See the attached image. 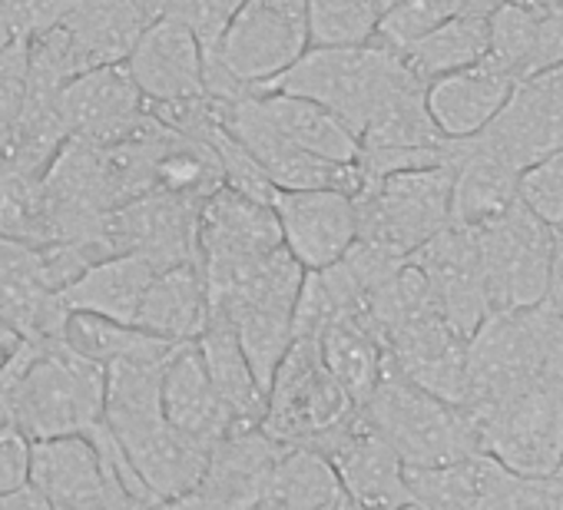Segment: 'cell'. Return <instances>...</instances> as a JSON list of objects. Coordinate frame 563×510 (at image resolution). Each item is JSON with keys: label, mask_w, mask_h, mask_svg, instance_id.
<instances>
[{"label": "cell", "mask_w": 563, "mask_h": 510, "mask_svg": "<svg viewBox=\"0 0 563 510\" xmlns=\"http://www.w3.org/2000/svg\"><path fill=\"white\" fill-rule=\"evenodd\" d=\"M481 451L517 474L563 470V378L547 375L474 414Z\"/></svg>", "instance_id": "8"}, {"label": "cell", "mask_w": 563, "mask_h": 510, "mask_svg": "<svg viewBox=\"0 0 563 510\" xmlns=\"http://www.w3.org/2000/svg\"><path fill=\"white\" fill-rule=\"evenodd\" d=\"M398 510H418L415 503H405V507H398Z\"/></svg>", "instance_id": "51"}, {"label": "cell", "mask_w": 563, "mask_h": 510, "mask_svg": "<svg viewBox=\"0 0 563 510\" xmlns=\"http://www.w3.org/2000/svg\"><path fill=\"white\" fill-rule=\"evenodd\" d=\"M126 70L150 107H183L209 100L202 77V47L176 21H153L136 41Z\"/></svg>", "instance_id": "18"}, {"label": "cell", "mask_w": 563, "mask_h": 510, "mask_svg": "<svg viewBox=\"0 0 563 510\" xmlns=\"http://www.w3.org/2000/svg\"><path fill=\"white\" fill-rule=\"evenodd\" d=\"M212 107L219 126L258 163L272 189H342L352 196L362 189L355 163H329L289 143L265 120L255 93H245L239 100H212Z\"/></svg>", "instance_id": "10"}, {"label": "cell", "mask_w": 563, "mask_h": 510, "mask_svg": "<svg viewBox=\"0 0 563 510\" xmlns=\"http://www.w3.org/2000/svg\"><path fill=\"white\" fill-rule=\"evenodd\" d=\"M309 47H358L375 41L378 11L368 0H306Z\"/></svg>", "instance_id": "37"}, {"label": "cell", "mask_w": 563, "mask_h": 510, "mask_svg": "<svg viewBox=\"0 0 563 510\" xmlns=\"http://www.w3.org/2000/svg\"><path fill=\"white\" fill-rule=\"evenodd\" d=\"M0 510H51V503L34 484H24L11 494H0Z\"/></svg>", "instance_id": "45"}, {"label": "cell", "mask_w": 563, "mask_h": 510, "mask_svg": "<svg viewBox=\"0 0 563 510\" xmlns=\"http://www.w3.org/2000/svg\"><path fill=\"white\" fill-rule=\"evenodd\" d=\"M282 248L306 273H322L358 239L355 196L342 189H272Z\"/></svg>", "instance_id": "13"}, {"label": "cell", "mask_w": 563, "mask_h": 510, "mask_svg": "<svg viewBox=\"0 0 563 510\" xmlns=\"http://www.w3.org/2000/svg\"><path fill=\"white\" fill-rule=\"evenodd\" d=\"M358 239L398 259L411 255L451 222V169L428 166L391 173L355 192Z\"/></svg>", "instance_id": "6"}, {"label": "cell", "mask_w": 563, "mask_h": 510, "mask_svg": "<svg viewBox=\"0 0 563 510\" xmlns=\"http://www.w3.org/2000/svg\"><path fill=\"white\" fill-rule=\"evenodd\" d=\"M209 315L206 279L199 266H173L156 273L136 315V329L169 345L192 342Z\"/></svg>", "instance_id": "26"}, {"label": "cell", "mask_w": 563, "mask_h": 510, "mask_svg": "<svg viewBox=\"0 0 563 510\" xmlns=\"http://www.w3.org/2000/svg\"><path fill=\"white\" fill-rule=\"evenodd\" d=\"M352 411L355 404L325 368L319 342L296 339L265 388L262 431L282 447H312Z\"/></svg>", "instance_id": "7"}, {"label": "cell", "mask_w": 563, "mask_h": 510, "mask_svg": "<svg viewBox=\"0 0 563 510\" xmlns=\"http://www.w3.org/2000/svg\"><path fill=\"white\" fill-rule=\"evenodd\" d=\"M196 209L199 202L173 192H143L107 212L100 242L110 255H140L159 273L173 266H199Z\"/></svg>", "instance_id": "11"}, {"label": "cell", "mask_w": 563, "mask_h": 510, "mask_svg": "<svg viewBox=\"0 0 563 510\" xmlns=\"http://www.w3.org/2000/svg\"><path fill=\"white\" fill-rule=\"evenodd\" d=\"M0 239H14L27 245L51 242L41 176L0 173Z\"/></svg>", "instance_id": "36"}, {"label": "cell", "mask_w": 563, "mask_h": 510, "mask_svg": "<svg viewBox=\"0 0 563 510\" xmlns=\"http://www.w3.org/2000/svg\"><path fill=\"white\" fill-rule=\"evenodd\" d=\"M278 245L282 235L268 202L219 186L196 209V252L202 276L235 269Z\"/></svg>", "instance_id": "16"}, {"label": "cell", "mask_w": 563, "mask_h": 510, "mask_svg": "<svg viewBox=\"0 0 563 510\" xmlns=\"http://www.w3.org/2000/svg\"><path fill=\"white\" fill-rule=\"evenodd\" d=\"M27 100V41H14L0 54V153L11 143Z\"/></svg>", "instance_id": "40"}, {"label": "cell", "mask_w": 563, "mask_h": 510, "mask_svg": "<svg viewBox=\"0 0 563 510\" xmlns=\"http://www.w3.org/2000/svg\"><path fill=\"white\" fill-rule=\"evenodd\" d=\"M64 345L97 365H113L123 358H140V355H153V352H166L173 348L169 342L146 335L133 325H120L100 315H87V312H67L64 322Z\"/></svg>", "instance_id": "33"}, {"label": "cell", "mask_w": 563, "mask_h": 510, "mask_svg": "<svg viewBox=\"0 0 563 510\" xmlns=\"http://www.w3.org/2000/svg\"><path fill=\"white\" fill-rule=\"evenodd\" d=\"M107 368L70 352L64 339L21 342L0 368V424L31 444L87 437L103 424Z\"/></svg>", "instance_id": "2"}, {"label": "cell", "mask_w": 563, "mask_h": 510, "mask_svg": "<svg viewBox=\"0 0 563 510\" xmlns=\"http://www.w3.org/2000/svg\"><path fill=\"white\" fill-rule=\"evenodd\" d=\"M510 90L514 80L481 60L467 70L431 80L424 87V103L444 140H467L500 113Z\"/></svg>", "instance_id": "24"}, {"label": "cell", "mask_w": 563, "mask_h": 510, "mask_svg": "<svg viewBox=\"0 0 563 510\" xmlns=\"http://www.w3.org/2000/svg\"><path fill=\"white\" fill-rule=\"evenodd\" d=\"M474 136L520 173L563 149V64L517 80L500 113Z\"/></svg>", "instance_id": "12"}, {"label": "cell", "mask_w": 563, "mask_h": 510, "mask_svg": "<svg viewBox=\"0 0 563 510\" xmlns=\"http://www.w3.org/2000/svg\"><path fill=\"white\" fill-rule=\"evenodd\" d=\"M18 41H31L60 24L67 0H0Z\"/></svg>", "instance_id": "41"}, {"label": "cell", "mask_w": 563, "mask_h": 510, "mask_svg": "<svg viewBox=\"0 0 563 510\" xmlns=\"http://www.w3.org/2000/svg\"><path fill=\"white\" fill-rule=\"evenodd\" d=\"M451 18L454 14L448 0H398V4L378 21L375 41L401 54L405 47H411L415 41H421L424 34H431Z\"/></svg>", "instance_id": "39"}, {"label": "cell", "mask_w": 563, "mask_h": 510, "mask_svg": "<svg viewBox=\"0 0 563 510\" xmlns=\"http://www.w3.org/2000/svg\"><path fill=\"white\" fill-rule=\"evenodd\" d=\"M467 510H563V470L517 474L487 457L481 487Z\"/></svg>", "instance_id": "34"}, {"label": "cell", "mask_w": 563, "mask_h": 510, "mask_svg": "<svg viewBox=\"0 0 563 510\" xmlns=\"http://www.w3.org/2000/svg\"><path fill=\"white\" fill-rule=\"evenodd\" d=\"M504 4H517V8H563V0H504Z\"/></svg>", "instance_id": "50"}, {"label": "cell", "mask_w": 563, "mask_h": 510, "mask_svg": "<svg viewBox=\"0 0 563 510\" xmlns=\"http://www.w3.org/2000/svg\"><path fill=\"white\" fill-rule=\"evenodd\" d=\"M358 411L391 444L405 467H434L471 454H484L477 421L467 408L448 404L421 391L418 385L401 378L388 362L378 388Z\"/></svg>", "instance_id": "5"}, {"label": "cell", "mask_w": 563, "mask_h": 510, "mask_svg": "<svg viewBox=\"0 0 563 510\" xmlns=\"http://www.w3.org/2000/svg\"><path fill=\"white\" fill-rule=\"evenodd\" d=\"M14 41H18V37H14V31H11V21H8L4 8H0V54H4Z\"/></svg>", "instance_id": "48"}, {"label": "cell", "mask_w": 563, "mask_h": 510, "mask_svg": "<svg viewBox=\"0 0 563 510\" xmlns=\"http://www.w3.org/2000/svg\"><path fill=\"white\" fill-rule=\"evenodd\" d=\"M421 84L398 51L368 41L358 47H309L286 74H278L255 93H289L325 107L355 136L398 90Z\"/></svg>", "instance_id": "3"}, {"label": "cell", "mask_w": 563, "mask_h": 510, "mask_svg": "<svg viewBox=\"0 0 563 510\" xmlns=\"http://www.w3.org/2000/svg\"><path fill=\"white\" fill-rule=\"evenodd\" d=\"M31 447L14 424H0V494L31 484Z\"/></svg>", "instance_id": "43"}, {"label": "cell", "mask_w": 563, "mask_h": 510, "mask_svg": "<svg viewBox=\"0 0 563 510\" xmlns=\"http://www.w3.org/2000/svg\"><path fill=\"white\" fill-rule=\"evenodd\" d=\"M563 64V8H533V57L530 77ZM527 80V77H523Z\"/></svg>", "instance_id": "42"}, {"label": "cell", "mask_w": 563, "mask_h": 510, "mask_svg": "<svg viewBox=\"0 0 563 510\" xmlns=\"http://www.w3.org/2000/svg\"><path fill=\"white\" fill-rule=\"evenodd\" d=\"M454 18H490L504 0H448Z\"/></svg>", "instance_id": "46"}, {"label": "cell", "mask_w": 563, "mask_h": 510, "mask_svg": "<svg viewBox=\"0 0 563 510\" xmlns=\"http://www.w3.org/2000/svg\"><path fill=\"white\" fill-rule=\"evenodd\" d=\"M490 312H520L543 302L553 263V232L514 202L504 215L474 229Z\"/></svg>", "instance_id": "9"}, {"label": "cell", "mask_w": 563, "mask_h": 510, "mask_svg": "<svg viewBox=\"0 0 563 510\" xmlns=\"http://www.w3.org/2000/svg\"><path fill=\"white\" fill-rule=\"evenodd\" d=\"M159 404H163V418L202 451H209L232 428H239L206 375L196 339L176 345L173 355L166 358L163 381H159Z\"/></svg>", "instance_id": "22"}, {"label": "cell", "mask_w": 563, "mask_h": 510, "mask_svg": "<svg viewBox=\"0 0 563 510\" xmlns=\"http://www.w3.org/2000/svg\"><path fill=\"white\" fill-rule=\"evenodd\" d=\"M282 451L262 428H232L209 447L202 477L189 494L206 510H255Z\"/></svg>", "instance_id": "19"}, {"label": "cell", "mask_w": 563, "mask_h": 510, "mask_svg": "<svg viewBox=\"0 0 563 510\" xmlns=\"http://www.w3.org/2000/svg\"><path fill=\"white\" fill-rule=\"evenodd\" d=\"M255 510H258V507H255Z\"/></svg>", "instance_id": "52"}, {"label": "cell", "mask_w": 563, "mask_h": 510, "mask_svg": "<svg viewBox=\"0 0 563 510\" xmlns=\"http://www.w3.org/2000/svg\"><path fill=\"white\" fill-rule=\"evenodd\" d=\"M487 54V18H451L401 51L405 67L428 87L444 74L467 70Z\"/></svg>", "instance_id": "31"}, {"label": "cell", "mask_w": 563, "mask_h": 510, "mask_svg": "<svg viewBox=\"0 0 563 510\" xmlns=\"http://www.w3.org/2000/svg\"><path fill=\"white\" fill-rule=\"evenodd\" d=\"M156 273L159 269L140 255H107L60 292V302L67 312H87L136 329L140 306Z\"/></svg>", "instance_id": "25"}, {"label": "cell", "mask_w": 563, "mask_h": 510, "mask_svg": "<svg viewBox=\"0 0 563 510\" xmlns=\"http://www.w3.org/2000/svg\"><path fill=\"white\" fill-rule=\"evenodd\" d=\"M64 322L67 309L44 276L41 248L0 239V325L24 342H54Z\"/></svg>", "instance_id": "20"}, {"label": "cell", "mask_w": 563, "mask_h": 510, "mask_svg": "<svg viewBox=\"0 0 563 510\" xmlns=\"http://www.w3.org/2000/svg\"><path fill=\"white\" fill-rule=\"evenodd\" d=\"M408 263L424 276L448 329L467 342L477 332V325L490 315V299H487V286H484L474 229L448 222L438 235H431L411 255Z\"/></svg>", "instance_id": "14"}, {"label": "cell", "mask_w": 563, "mask_h": 510, "mask_svg": "<svg viewBox=\"0 0 563 510\" xmlns=\"http://www.w3.org/2000/svg\"><path fill=\"white\" fill-rule=\"evenodd\" d=\"M520 202L553 232H563V149L537 159L520 173Z\"/></svg>", "instance_id": "38"}, {"label": "cell", "mask_w": 563, "mask_h": 510, "mask_svg": "<svg viewBox=\"0 0 563 510\" xmlns=\"http://www.w3.org/2000/svg\"><path fill=\"white\" fill-rule=\"evenodd\" d=\"M451 169V225L481 229L520 202V169L490 153L477 136L448 140Z\"/></svg>", "instance_id": "21"}, {"label": "cell", "mask_w": 563, "mask_h": 510, "mask_svg": "<svg viewBox=\"0 0 563 510\" xmlns=\"http://www.w3.org/2000/svg\"><path fill=\"white\" fill-rule=\"evenodd\" d=\"M339 494V477L322 451L286 447L272 467L258 510H322Z\"/></svg>", "instance_id": "30"}, {"label": "cell", "mask_w": 563, "mask_h": 510, "mask_svg": "<svg viewBox=\"0 0 563 510\" xmlns=\"http://www.w3.org/2000/svg\"><path fill=\"white\" fill-rule=\"evenodd\" d=\"M444 143L448 140L428 113L424 84H411L388 97L358 136V149H441Z\"/></svg>", "instance_id": "32"}, {"label": "cell", "mask_w": 563, "mask_h": 510, "mask_svg": "<svg viewBox=\"0 0 563 510\" xmlns=\"http://www.w3.org/2000/svg\"><path fill=\"white\" fill-rule=\"evenodd\" d=\"M487 454H471L451 464L434 467H405L408 500L418 510H467L481 477H484Z\"/></svg>", "instance_id": "35"}, {"label": "cell", "mask_w": 563, "mask_h": 510, "mask_svg": "<svg viewBox=\"0 0 563 510\" xmlns=\"http://www.w3.org/2000/svg\"><path fill=\"white\" fill-rule=\"evenodd\" d=\"M332 464L339 487L349 500L368 510H398L408 500L405 464L391 451V444L362 418L355 408L342 424H335L325 437L312 444Z\"/></svg>", "instance_id": "15"}, {"label": "cell", "mask_w": 563, "mask_h": 510, "mask_svg": "<svg viewBox=\"0 0 563 510\" xmlns=\"http://www.w3.org/2000/svg\"><path fill=\"white\" fill-rule=\"evenodd\" d=\"M150 510H206V507L192 494H183V497H173V500H159Z\"/></svg>", "instance_id": "47"}, {"label": "cell", "mask_w": 563, "mask_h": 510, "mask_svg": "<svg viewBox=\"0 0 563 510\" xmlns=\"http://www.w3.org/2000/svg\"><path fill=\"white\" fill-rule=\"evenodd\" d=\"M196 348H199L206 375H209L216 395L222 398V404L229 408L232 421L239 428H262L265 391L255 381V375L235 342V332L222 319L206 315V325L196 335Z\"/></svg>", "instance_id": "27"}, {"label": "cell", "mask_w": 563, "mask_h": 510, "mask_svg": "<svg viewBox=\"0 0 563 510\" xmlns=\"http://www.w3.org/2000/svg\"><path fill=\"white\" fill-rule=\"evenodd\" d=\"M309 51L306 0H245L222 31L216 51L202 54L206 93L239 100L286 74Z\"/></svg>", "instance_id": "4"}, {"label": "cell", "mask_w": 563, "mask_h": 510, "mask_svg": "<svg viewBox=\"0 0 563 510\" xmlns=\"http://www.w3.org/2000/svg\"><path fill=\"white\" fill-rule=\"evenodd\" d=\"M60 27L87 74L126 64L150 21L136 0H67Z\"/></svg>", "instance_id": "23"}, {"label": "cell", "mask_w": 563, "mask_h": 510, "mask_svg": "<svg viewBox=\"0 0 563 510\" xmlns=\"http://www.w3.org/2000/svg\"><path fill=\"white\" fill-rule=\"evenodd\" d=\"M255 97L265 120L299 149L322 156L329 163L352 166L358 159V136L325 107L289 93H255Z\"/></svg>", "instance_id": "28"}, {"label": "cell", "mask_w": 563, "mask_h": 510, "mask_svg": "<svg viewBox=\"0 0 563 510\" xmlns=\"http://www.w3.org/2000/svg\"><path fill=\"white\" fill-rule=\"evenodd\" d=\"M322 510H368V507H362V503H355V500H349L345 494H339L332 503H325Z\"/></svg>", "instance_id": "49"}, {"label": "cell", "mask_w": 563, "mask_h": 510, "mask_svg": "<svg viewBox=\"0 0 563 510\" xmlns=\"http://www.w3.org/2000/svg\"><path fill=\"white\" fill-rule=\"evenodd\" d=\"M173 348L107 365L103 424L156 503L189 494L209 454L163 418L159 381Z\"/></svg>", "instance_id": "1"}, {"label": "cell", "mask_w": 563, "mask_h": 510, "mask_svg": "<svg viewBox=\"0 0 563 510\" xmlns=\"http://www.w3.org/2000/svg\"><path fill=\"white\" fill-rule=\"evenodd\" d=\"M319 348H322L325 368L332 372L339 388L349 395V401L355 408H362L368 401V395L378 388V381L385 375V362H388L375 332L355 319H339L322 332Z\"/></svg>", "instance_id": "29"}, {"label": "cell", "mask_w": 563, "mask_h": 510, "mask_svg": "<svg viewBox=\"0 0 563 510\" xmlns=\"http://www.w3.org/2000/svg\"><path fill=\"white\" fill-rule=\"evenodd\" d=\"M543 302L563 315V232L553 235V263H550V286H547V296Z\"/></svg>", "instance_id": "44"}, {"label": "cell", "mask_w": 563, "mask_h": 510, "mask_svg": "<svg viewBox=\"0 0 563 510\" xmlns=\"http://www.w3.org/2000/svg\"><path fill=\"white\" fill-rule=\"evenodd\" d=\"M57 110L70 140L97 146L126 140L146 117L143 93L133 84L126 64L80 74L64 87Z\"/></svg>", "instance_id": "17"}]
</instances>
